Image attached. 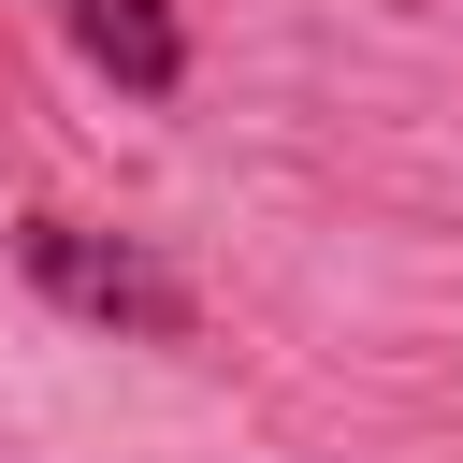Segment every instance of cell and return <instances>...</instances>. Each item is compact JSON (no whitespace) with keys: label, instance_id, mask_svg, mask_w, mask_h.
Instances as JSON below:
<instances>
[{"label":"cell","instance_id":"1","mask_svg":"<svg viewBox=\"0 0 463 463\" xmlns=\"http://www.w3.org/2000/svg\"><path fill=\"white\" fill-rule=\"evenodd\" d=\"M14 260H29V289H43V304H72V318H101V333H130V347H188V333H203V289H188L174 260H145L130 232L29 217V232H14Z\"/></svg>","mask_w":463,"mask_h":463},{"label":"cell","instance_id":"2","mask_svg":"<svg viewBox=\"0 0 463 463\" xmlns=\"http://www.w3.org/2000/svg\"><path fill=\"white\" fill-rule=\"evenodd\" d=\"M58 14H72V58L116 72L130 101H174V87H188V29H174V0H58Z\"/></svg>","mask_w":463,"mask_h":463}]
</instances>
